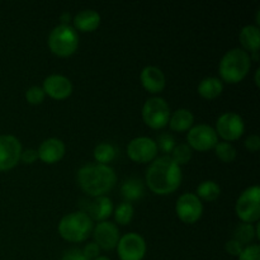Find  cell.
<instances>
[{"label": "cell", "instance_id": "obj_27", "mask_svg": "<svg viewBox=\"0 0 260 260\" xmlns=\"http://www.w3.org/2000/svg\"><path fill=\"white\" fill-rule=\"evenodd\" d=\"M134 213H135L134 206H132L129 202H123L116 208V211H114V218H116V221L119 223V225L126 226L132 221Z\"/></svg>", "mask_w": 260, "mask_h": 260}, {"label": "cell", "instance_id": "obj_28", "mask_svg": "<svg viewBox=\"0 0 260 260\" xmlns=\"http://www.w3.org/2000/svg\"><path fill=\"white\" fill-rule=\"evenodd\" d=\"M216 156L222 162H233L236 159V150L229 142H217L215 146Z\"/></svg>", "mask_w": 260, "mask_h": 260}, {"label": "cell", "instance_id": "obj_37", "mask_svg": "<svg viewBox=\"0 0 260 260\" xmlns=\"http://www.w3.org/2000/svg\"><path fill=\"white\" fill-rule=\"evenodd\" d=\"M61 260H88L85 258V255L83 254V251L79 250V249H71V250L66 251L63 254L62 259Z\"/></svg>", "mask_w": 260, "mask_h": 260}, {"label": "cell", "instance_id": "obj_24", "mask_svg": "<svg viewBox=\"0 0 260 260\" xmlns=\"http://www.w3.org/2000/svg\"><path fill=\"white\" fill-rule=\"evenodd\" d=\"M221 194V188L213 180H206L202 182L197 187V197L202 198V200L207 201V202H213L217 200Z\"/></svg>", "mask_w": 260, "mask_h": 260}, {"label": "cell", "instance_id": "obj_19", "mask_svg": "<svg viewBox=\"0 0 260 260\" xmlns=\"http://www.w3.org/2000/svg\"><path fill=\"white\" fill-rule=\"evenodd\" d=\"M74 27L81 32H93L101 24V15L95 10H81L73 19Z\"/></svg>", "mask_w": 260, "mask_h": 260}, {"label": "cell", "instance_id": "obj_40", "mask_svg": "<svg viewBox=\"0 0 260 260\" xmlns=\"http://www.w3.org/2000/svg\"><path fill=\"white\" fill-rule=\"evenodd\" d=\"M253 58H254V61H258V60H259L258 52H254V53H253Z\"/></svg>", "mask_w": 260, "mask_h": 260}, {"label": "cell", "instance_id": "obj_3", "mask_svg": "<svg viewBox=\"0 0 260 260\" xmlns=\"http://www.w3.org/2000/svg\"><path fill=\"white\" fill-rule=\"evenodd\" d=\"M251 66V56L241 48H234L221 60L218 73L223 81L229 84H238L248 75Z\"/></svg>", "mask_w": 260, "mask_h": 260}, {"label": "cell", "instance_id": "obj_25", "mask_svg": "<svg viewBox=\"0 0 260 260\" xmlns=\"http://www.w3.org/2000/svg\"><path fill=\"white\" fill-rule=\"evenodd\" d=\"M116 154L117 151L114 146L108 142H102L94 149V159L101 165H108V162L113 161Z\"/></svg>", "mask_w": 260, "mask_h": 260}, {"label": "cell", "instance_id": "obj_15", "mask_svg": "<svg viewBox=\"0 0 260 260\" xmlns=\"http://www.w3.org/2000/svg\"><path fill=\"white\" fill-rule=\"evenodd\" d=\"M43 91L48 96L62 101L73 93V84L63 75H50L43 81Z\"/></svg>", "mask_w": 260, "mask_h": 260}, {"label": "cell", "instance_id": "obj_38", "mask_svg": "<svg viewBox=\"0 0 260 260\" xmlns=\"http://www.w3.org/2000/svg\"><path fill=\"white\" fill-rule=\"evenodd\" d=\"M60 20H61V22H62V24L69 25V22H70V20H71V15L69 14V13H63V14L61 15Z\"/></svg>", "mask_w": 260, "mask_h": 260}, {"label": "cell", "instance_id": "obj_6", "mask_svg": "<svg viewBox=\"0 0 260 260\" xmlns=\"http://www.w3.org/2000/svg\"><path fill=\"white\" fill-rule=\"evenodd\" d=\"M236 215L244 223L256 222L260 217V188H248L236 201Z\"/></svg>", "mask_w": 260, "mask_h": 260}, {"label": "cell", "instance_id": "obj_41", "mask_svg": "<svg viewBox=\"0 0 260 260\" xmlns=\"http://www.w3.org/2000/svg\"><path fill=\"white\" fill-rule=\"evenodd\" d=\"M94 260H111V259H108L107 256H98V258L94 259Z\"/></svg>", "mask_w": 260, "mask_h": 260}, {"label": "cell", "instance_id": "obj_26", "mask_svg": "<svg viewBox=\"0 0 260 260\" xmlns=\"http://www.w3.org/2000/svg\"><path fill=\"white\" fill-rule=\"evenodd\" d=\"M255 238V229L253 228L251 223H241L234 231V239L239 241L243 246L250 245V243H253Z\"/></svg>", "mask_w": 260, "mask_h": 260}, {"label": "cell", "instance_id": "obj_11", "mask_svg": "<svg viewBox=\"0 0 260 260\" xmlns=\"http://www.w3.org/2000/svg\"><path fill=\"white\" fill-rule=\"evenodd\" d=\"M215 131L217 136L222 137L225 141H235L243 136L245 131V124L239 114L228 112L217 119Z\"/></svg>", "mask_w": 260, "mask_h": 260}, {"label": "cell", "instance_id": "obj_33", "mask_svg": "<svg viewBox=\"0 0 260 260\" xmlns=\"http://www.w3.org/2000/svg\"><path fill=\"white\" fill-rule=\"evenodd\" d=\"M83 254L85 255V258L88 260H94L99 256V253H101V248L96 245L95 243H89L86 244L85 248L83 249Z\"/></svg>", "mask_w": 260, "mask_h": 260}, {"label": "cell", "instance_id": "obj_20", "mask_svg": "<svg viewBox=\"0 0 260 260\" xmlns=\"http://www.w3.org/2000/svg\"><path fill=\"white\" fill-rule=\"evenodd\" d=\"M193 122H194V117H193L192 112L188 109H178L174 113L170 114L169 124L170 128L175 132H185L190 129Z\"/></svg>", "mask_w": 260, "mask_h": 260}, {"label": "cell", "instance_id": "obj_30", "mask_svg": "<svg viewBox=\"0 0 260 260\" xmlns=\"http://www.w3.org/2000/svg\"><path fill=\"white\" fill-rule=\"evenodd\" d=\"M155 142H156L157 149H159L161 152H164L165 155L172 154V151L174 150V147L177 146V145H175L174 137H173L170 134H168V132H164V134L159 135V137H157V141H155Z\"/></svg>", "mask_w": 260, "mask_h": 260}, {"label": "cell", "instance_id": "obj_13", "mask_svg": "<svg viewBox=\"0 0 260 260\" xmlns=\"http://www.w3.org/2000/svg\"><path fill=\"white\" fill-rule=\"evenodd\" d=\"M127 155L132 161L140 164L152 161L157 155L156 142L149 137H136L127 146Z\"/></svg>", "mask_w": 260, "mask_h": 260}, {"label": "cell", "instance_id": "obj_21", "mask_svg": "<svg viewBox=\"0 0 260 260\" xmlns=\"http://www.w3.org/2000/svg\"><path fill=\"white\" fill-rule=\"evenodd\" d=\"M240 43L251 53L258 52L260 45V33L256 25H245L240 32Z\"/></svg>", "mask_w": 260, "mask_h": 260}, {"label": "cell", "instance_id": "obj_39", "mask_svg": "<svg viewBox=\"0 0 260 260\" xmlns=\"http://www.w3.org/2000/svg\"><path fill=\"white\" fill-rule=\"evenodd\" d=\"M259 73H260V70L258 69V70H256V74H255V84H256V86H259Z\"/></svg>", "mask_w": 260, "mask_h": 260}, {"label": "cell", "instance_id": "obj_34", "mask_svg": "<svg viewBox=\"0 0 260 260\" xmlns=\"http://www.w3.org/2000/svg\"><path fill=\"white\" fill-rule=\"evenodd\" d=\"M225 249L226 251H228V254H230V255L239 256L241 254V251L244 250V246L241 245L239 241H236L235 239H231V240H229L228 243H226Z\"/></svg>", "mask_w": 260, "mask_h": 260}, {"label": "cell", "instance_id": "obj_4", "mask_svg": "<svg viewBox=\"0 0 260 260\" xmlns=\"http://www.w3.org/2000/svg\"><path fill=\"white\" fill-rule=\"evenodd\" d=\"M93 231V221L81 211L69 213L58 223V234L70 243H81L86 240Z\"/></svg>", "mask_w": 260, "mask_h": 260}, {"label": "cell", "instance_id": "obj_35", "mask_svg": "<svg viewBox=\"0 0 260 260\" xmlns=\"http://www.w3.org/2000/svg\"><path fill=\"white\" fill-rule=\"evenodd\" d=\"M38 159V152L37 150L28 149L25 151H22V155H20V160L25 164H33L36 160Z\"/></svg>", "mask_w": 260, "mask_h": 260}, {"label": "cell", "instance_id": "obj_8", "mask_svg": "<svg viewBox=\"0 0 260 260\" xmlns=\"http://www.w3.org/2000/svg\"><path fill=\"white\" fill-rule=\"evenodd\" d=\"M188 146L197 151H208L218 142V136L215 128L208 124H198L192 127L187 135Z\"/></svg>", "mask_w": 260, "mask_h": 260}, {"label": "cell", "instance_id": "obj_32", "mask_svg": "<svg viewBox=\"0 0 260 260\" xmlns=\"http://www.w3.org/2000/svg\"><path fill=\"white\" fill-rule=\"evenodd\" d=\"M239 260H260L259 245L245 246L240 255H239Z\"/></svg>", "mask_w": 260, "mask_h": 260}, {"label": "cell", "instance_id": "obj_16", "mask_svg": "<svg viewBox=\"0 0 260 260\" xmlns=\"http://www.w3.org/2000/svg\"><path fill=\"white\" fill-rule=\"evenodd\" d=\"M85 215L90 217V220L106 221L109 216L113 213V203L106 196L95 197L93 201H88V205L85 206V210L81 211Z\"/></svg>", "mask_w": 260, "mask_h": 260}, {"label": "cell", "instance_id": "obj_31", "mask_svg": "<svg viewBox=\"0 0 260 260\" xmlns=\"http://www.w3.org/2000/svg\"><path fill=\"white\" fill-rule=\"evenodd\" d=\"M45 91H43L42 88L40 86H32V88L28 89L25 91V99L29 104H33V106H37V104H41L45 99Z\"/></svg>", "mask_w": 260, "mask_h": 260}, {"label": "cell", "instance_id": "obj_17", "mask_svg": "<svg viewBox=\"0 0 260 260\" xmlns=\"http://www.w3.org/2000/svg\"><path fill=\"white\" fill-rule=\"evenodd\" d=\"M38 159L46 164H55L65 155V144L58 139H47L38 149Z\"/></svg>", "mask_w": 260, "mask_h": 260}, {"label": "cell", "instance_id": "obj_10", "mask_svg": "<svg viewBox=\"0 0 260 260\" xmlns=\"http://www.w3.org/2000/svg\"><path fill=\"white\" fill-rule=\"evenodd\" d=\"M177 216L184 223L192 225L197 222L203 213V205L200 198L193 193H185L180 196L175 205Z\"/></svg>", "mask_w": 260, "mask_h": 260}, {"label": "cell", "instance_id": "obj_12", "mask_svg": "<svg viewBox=\"0 0 260 260\" xmlns=\"http://www.w3.org/2000/svg\"><path fill=\"white\" fill-rule=\"evenodd\" d=\"M22 155V145L17 137L12 135L0 136V172L13 169L19 162Z\"/></svg>", "mask_w": 260, "mask_h": 260}, {"label": "cell", "instance_id": "obj_36", "mask_svg": "<svg viewBox=\"0 0 260 260\" xmlns=\"http://www.w3.org/2000/svg\"><path fill=\"white\" fill-rule=\"evenodd\" d=\"M245 147L250 152H256L260 149V139L256 135H251L246 139L245 141Z\"/></svg>", "mask_w": 260, "mask_h": 260}, {"label": "cell", "instance_id": "obj_9", "mask_svg": "<svg viewBox=\"0 0 260 260\" xmlns=\"http://www.w3.org/2000/svg\"><path fill=\"white\" fill-rule=\"evenodd\" d=\"M117 250L121 260H142L146 254V243L141 235L129 233L119 238Z\"/></svg>", "mask_w": 260, "mask_h": 260}, {"label": "cell", "instance_id": "obj_22", "mask_svg": "<svg viewBox=\"0 0 260 260\" xmlns=\"http://www.w3.org/2000/svg\"><path fill=\"white\" fill-rule=\"evenodd\" d=\"M223 90V84L217 78H205L198 85V93L205 99H215L221 95Z\"/></svg>", "mask_w": 260, "mask_h": 260}, {"label": "cell", "instance_id": "obj_18", "mask_svg": "<svg viewBox=\"0 0 260 260\" xmlns=\"http://www.w3.org/2000/svg\"><path fill=\"white\" fill-rule=\"evenodd\" d=\"M141 84L149 93L157 94L161 93L165 88V76L162 71L156 66H146L142 69Z\"/></svg>", "mask_w": 260, "mask_h": 260}, {"label": "cell", "instance_id": "obj_29", "mask_svg": "<svg viewBox=\"0 0 260 260\" xmlns=\"http://www.w3.org/2000/svg\"><path fill=\"white\" fill-rule=\"evenodd\" d=\"M172 157L178 165H184L189 162V160L192 159V149L188 146L187 144H180L178 146L174 147V150L172 151Z\"/></svg>", "mask_w": 260, "mask_h": 260}, {"label": "cell", "instance_id": "obj_1", "mask_svg": "<svg viewBox=\"0 0 260 260\" xmlns=\"http://www.w3.org/2000/svg\"><path fill=\"white\" fill-rule=\"evenodd\" d=\"M146 183L155 194H170L175 192L182 183V169L169 155L160 156L155 159L146 170Z\"/></svg>", "mask_w": 260, "mask_h": 260}, {"label": "cell", "instance_id": "obj_5", "mask_svg": "<svg viewBox=\"0 0 260 260\" xmlns=\"http://www.w3.org/2000/svg\"><path fill=\"white\" fill-rule=\"evenodd\" d=\"M48 46L52 53L60 57L71 56L79 46L78 32L71 25H57L48 36Z\"/></svg>", "mask_w": 260, "mask_h": 260}, {"label": "cell", "instance_id": "obj_2", "mask_svg": "<svg viewBox=\"0 0 260 260\" xmlns=\"http://www.w3.org/2000/svg\"><path fill=\"white\" fill-rule=\"evenodd\" d=\"M116 173L108 165L88 164L78 173V182L81 189L90 197H101L116 185Z\"/></svg>", "mask_w": 260, "mask_h": 260}, {"label": "cell", "instance_id": "obj_23", "mask_svg": "<svg viewBox=\"0 0 260 260\" xmlns=\"http://www.w3.org/2000/svg\"><path fill=\"white\" fill-rule=\"evenodd\" d=\"M144 184H142L141 180L136 179V178H131V179L126 180L121 188V193L124 200H126V202L140 200L144 196Z\"/></svg>", "mask_w": 260, "mask_h": 260}, {"label": "cell", "instance_id": "obj_14", "mask_svg": "<svg viewBox=\"0 0 260 260\" xmlns=\"http://www.w3.org/2000/svg\"><path fill=\"white\" fill-rule=\"evenodd\" d=\"M94 243L103 250H112L117 248V244L119 241V231L114 223L103 221L98 223L93 231Z\"/></svg>", "mask_w": 260, "mask_h": 260}, {"label": "cell", "instance_id": "obj_7", "mask_svg": "<svg viewBox=\"0 0 260 260\" xmlns=\"http://www.w3.org/2000/svg\"><path fill=\"white\" fill-rule=\"evenodd\" d=\"M170 108L167 101L160 96H154L145 102L142 107V119L149 127L160 129L169 123Z\"/></svg>", "mask_w": 260, "mask_h": 260}]
</instances>
